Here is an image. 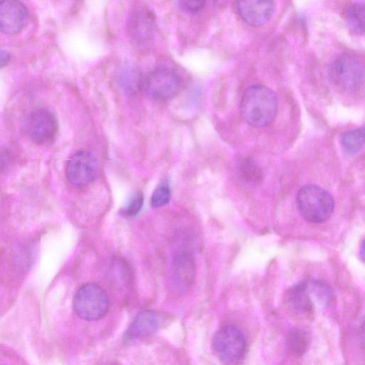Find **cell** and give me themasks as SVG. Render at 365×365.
<instances>
[{
  "label": "cell",
  "instance_id": "6da1fadb",
  "mask_svg": "<svg viewBox=\"0 0 365 365\" xmlns=\"http://www.w3.org/2000/svg\"><path fill=\"white\" fill-rule=\"evenodd\" d=\"M277 109L275 93L262 85H254L244 93L240 103L243 119L255 127H264L274 120Z\"/></svg>",
  "mask_w": 365,
  "mask_h": 365
},
{
  "label": "cell",
  "instance_id": "7a4b0ae2",
  "mask_svg": "<svg viewBox=\"0 0 365 365\" xmlns=\"http://www.w3.org/2000/svg\"><path fill=\"white\" fill-rule=\"evenodd\" d=\"M297 205L301 215L307 221L321 223L331 215L334 202L328 192L317 185H308L298 191Z\"/></svg>",
  "mask_w": 365,
  "mask_h": 365
},
{
  "label": "cell",
  "instance_id": "3957f363",
  "mask_svg": "<svg viewBox=\"0 0 365 365\" xmlns=\"http://www.w3.org/2000/svg\"><path fill=\"white\" fill-rule=\"evenodd\" d=\"M109 297L99 285L87 284L82 286L73 298V309L81 319L93 321L103 317L108 311Z\"/></svg>",
  "mask_w": 365,
  "mask_h": 365
},
{
  "label": "cell",
  "instance_id": "277c9868",
  "mask_svg": "<svg viewBox=\"0 0 365 365\" xmlns=\"http://www.w3.org/2000/svg\"><path fill=\"white\" fill-rule=\"evenodd\" d=\"M212 346L215 354L223 364L237 365L245 354L247 341L240 329L227 325L215 333Z\"/></svg>",
  "mask_w": 365,
  "mask_h": 365
},
{
  "label": "cell",
  "instance_id": "5b68a950",
  "mask_svg": "<svg viewBox=\"0 0 365 365\" xmlns=\"http://www.w3.org/2000/svg\"><path fill=\"white\" fill-rule=\"evenodd\" d=\"M329 75L333 83L345 91L359 88L364 78V68L354 56L343 53L331 62Z\"/></svg>",
  "mask_w": 365,
  "mask_h": 365
},
{
  "label": "cell",
  "instance_id": "8992f818",
  "mask_svg": "<svg viewBox=\"0 0 365 365\" xmlns=\"http://www.w3.org/2000/svg\"><path fill=\"white\" fill-rule=\"evenodd\" d=\"M181 81L172 68L159 66L152 70L144 78L143 88L153 100L166 101L173 98L180 90Z\"/></svg>",
  "mask_w": 365,
  "mask_h": 365
},
{
  "label": "cell",
  "instance_id": "52a82bcc",
  "mask_svg": "<svg viewBox=\"0 0 365 365\" xmlns=\"http://www.w3.org/2000/svg\"><path fill=\"white\" fill-rule=\"evenodd\" d=\"M56 116L50 110L38 108L31 112L24 123V130L35 143L45 145L51 143L57 133Z\"/></svg>",
  "mask_w": 365,
  "mask_h": 365
},
{
  "label": "cell",
  "instance_id": "ba28073f",
  "mask_svg": "<svg viewBox=\"0 0 365 365\" xmlns=\"http://www.w3.org/2000/svg\"><path fill=\"white\" fill-rule=\"evenodd\" d=\"M97 173V160L88 150H81L76 152L66 163V177L75 187L88 185L95 179Z\"/></svg>",
  "mask_w": 365,
  "mask_h": 365
},
{
  "label": "cell",
  "instance_id": "9c48e42d",
  "mask_svg": "<svg viewBox=\"0 0 365 365\" xmlns=\"http://www.w3.org/2000/svg\"><path fill=\"white\" fill-rule=\"evenodd\" d=\"M154 16L146 6L137 5L130 12L128 20V33L133 43L138 46L146 44L154 31Z\"/></svg>",
  "mask_w": 365,
  "mask_h": 365
},
{
  "label": "cell",
  "instance_id": "30bf717a",
  "mask_svg": "<svg viewBox=\"0 0 365 365\" xmlns=\"http://www.w3.org/2000/svg\"><path fill=\"white\" fill-rule=\"evenodd\" d=\"M29 18L26 6L20 1L6 0L0 5V28L8 34L19 32Z\"/></svg>",
  "mask_w": 365,
  "mask_h": 365
},
{
  "label": "cell",
  "instance_id": "8fae6325",
  "mask_svg": "<svg viewBox=\"0 0 365 365\" xmlns=\"http://www.w3.org/2000/svg\"><path fill=\"white\" fill-rule=\"evenodd\" d=\"M236 5L240 17L252 26H260L267 24L274 10V2L270 1H240Z\"/></svg>",
  "mask_w": 365,
  "mask_h": 365
},
{
  "label": "cell",
  "instance_id": "7c38bea8",
  "mask_svg": "<svg viewBox=\"0 0 365 365\" xmlns=\"http://www.w3.org/2000/svg\"><path fill=\"white\" fill-rule=\"evenodd\" d=\"M160 325L158 315L152 310L138 312L125 332L127 340H135L155 333Z\"/></svg>",
  "mask_w": 365,
  "mask_h": 365
},
{
  "label": "cell",
  "instance_id": "4fadbf2b",
  "mask_svg": "<svg viewBox=\"0 0 365 365\" xmlns=\"http://www.w3.org/2000/svg\"><path fill=\"white\" fill-rule=\"evenodd\" d=\"M195 266L190 253L180 252L173 259L172 276L175 282L183 286L189 285L194 279Z\"/></svg>",
  "mask_w": 365,
  "mask_h": 365
},
{
  "label": "cell",
  "instance_id": "5bb4252c",
  "mask_svg": "<svg viewBox=\"0 0 365 365\" xmlns=\"http://www.w3.org/2000/svg\"><path fill=\"white\" fill-rule=\"evenodd\" d=\"M312 295L309 283L302 282L288 291L287 302L294 311L301 314H307L312 309Z\"/></svg>",
  "mask_w": 365,
  "mask_h": 365
},
{
  "label": "cell",
  "instance_id": "9a60e30c",
  "mask_svg": "<svg viewBox=\"0 0 365 365\" xmlns=\"http://www.w3.org/2000/svg\"><path fill=\"white\" fill-rule=\"evenodd\" d=\"M344 17L348 26L355 33L365 31V3L351 2L344 9Z\"/></svg>",
  "mask_w": 365,
  "mask_h": 365
},
{
  "label": "cell",
  "instance_id": "2e32d148",
  "mask_svg": "<svg viewBox=\"0 0 365 365\" xmlns=\"http://www.w3.org/2000/svg\"><path fill=\"white\" fill-rule=\"evenodd\" d=\"M341 144L347 154L357 153L365 145V127L343 133L341 135Z\"/></svg>",
  "mask_w": 365,
  "mask_h": 365
},
{
  "label": "cell",
  "instance_id": "e0dca14e",
  "mask_svg": "<svg viewBox=\"0 0 365 365\" xmlns=\"http://www.w3.org/2000/svg\"><path fill=\"white\" fill-rule=\"evenodd\" d=\"M119 83L126 91L135 93L143 88L144 78L135 68H124L119 74Z\"/></svg>",
  "mask_w": 365,
  "mask_h": 365
},
{
  "label": "cell",
  "instance_id": "ac0fdd59",
  "mask_svg": "<svg viewBox=\"0 0 365 365\" xmlns=\"http://www.w3.org/2000/svg\"><path fill=\"white\" fill-rule=\"evenodd\" d=\"M287 344L290 351L296 354H301L307 349V338L302 330L294 329L289 332Z\"/></svg>",
  "mask_w": 365,
  "mask_h": 365
},
{
  "label": "cell",
  "instance_id": "d6986e66",
  "mask_svg": "<svg viewBox=\"0 0 365 365\" xmlns=\"http://www.w3.org/2000/svg\"><path fill=\"white\" fill-rule=\"evenodd\" d=\"M170 198V190L166 180L162 181L153 191L150 204L154 208L163 207L168 203Z\"/></svg>",
  "mask_w": 365,
  "mask_h": 365
},
{
  "label": "cell",
  "instance_id": "ffe728a7",
  "mask_svg": "<svg viewBox=\"0 0 365 365\" xmlns=\"http://www.w3.org/2000/svg\"><path fill=\"white\" fill-rule=\"evenodd\" d=\"M143 204V196L138 192L135 194L126 205L122 207L120 212L125 216H135L141 210Z\"/></svg>",
  "mask_w": 365,
  "mask_h": 365
},
{
  "label": "cell",
  "instance_id": "44dd1931",
  "mask_svg": "<svg viewBox=\"0 0 365 365\" xmlns=\"http://www.w3.org/2000/svg\"><path fill=\"white\" fill-rule=\"evenodd\" d=\"M242 175L247 180H257L260 178V173L258 168L252 162L245 160L240 166Z\"/></svg>",
  "mask_w": 365,
  "mask_h": 365
},
{
  "label": "cell",
  "instance_id": "7402d4cb",
  "mask_svg": "<svg viewBox=\"0 0 365 365\" xmlns=\"http://www.w3.org/2000/svg\"><path fill=\"white\" fill-rule=\"evenodd\" d=\"M178 6L186 12L195 14L201 11L205 5V1H178Z\"/></svg>",
  "mask_w": 365,
  "mask_h": 365
},
{
  "label": "cell",
  "instance_id": "603a6c76",
  "mask_svg": "<svg viewBox=\"0 0 365 365\" xmlns=\"http://www.w3.org/2000/svg\"><path fill=\"white\" fill-rule=\"evenodd\" d=\"M359 340L361 346L365 348V320L362 322L359 328Z\"/></svg>",
  "mask_w": 365,
  "mask_h": 365
},
{
  "label": "cell",
  "instance_id": "cb8c5ba5",
  "mask_svg": "<svg viewBox=\"0 0 365 365\" xmlns=\"http://www.w3.org/2000/svg\"><path fill=\"white\" fill-rule=\"evenodd\" d=\"M10 54L5 50L1 51V66L6 65L10 60Z\"/></svg>",
  "mask_w": 365,
  "mask_h": 365
},
{
  "label": "cell",
  "instance_id": "d4e9b609",
  "mask_svg": "<svg viewBox=\"0 0 365 365\" xmlns=\"http://www.w3.org/2000/svg\"><path fill=\"white\" fill-rule=\"evenodd\" d=\"M359 255L361 260L365 262V239L360 246Z\"/></svg>",
  "mask_w": 365,
  "mask_h": 365
}]
</instances>
